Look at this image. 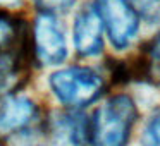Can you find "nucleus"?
<instances>
[{
	"instance_id": "nucleus-1",
	"label": "nucleus",
	"mask_w": 160,
	"mask_h": 146,
	"mask_svg": "<svg viewBox=\"0 0 160 146\" xmlns=\"http://www.w3.org/2000/svg\"><path fill=\"white\" fill-rule=\"evenodd\" d=\"M136 120V107L131 98L115 96L100 107L91 120V141L107 146L124 144Z\"/></svg>"
},
{
	"instance_id": "nucleus-2",
	"label": "nucleus",
	"mask_w": 160,
	"mask_h": 146,
	"mask_svg": "<svg viewBox=\"0 0 160 146\" xmlns=\"http://www.w3.org/2000/svg\"><path fill=\"white\" fill-rule=\"evenodd\" d=\"M50 88L64 105L83 107L100 96L103 83L95 71L86 67H69L52 74Z\"/></svg>"
},
{
	"instance_id": "nucleus-3",
	"label": "nucleus",
	"mask_w": 160,
	"mask_h": 146,
	"mask_svg": "<svg viewBox=\"0 0 160 146\" xmlns=\"http://www.w3.org/2000/svg\"><path fill=\"white\" fill-rule=\"evenodd\" d=\"M97 11L115 48H126L139 28L136 11L128 0H97Z\"/></svg>"
},
{
	"instance_id": "nucleus-4",
	"label": "nucleus",
	"mask_w": 160,
	"mask_h": 146,
	"mask_svg": "<svg viewBox=\"0 0 160 146\" xmlns=\"http://www.w3.org/2000/svg\"><path fill=\"white\" fill-rule=\"evenodd\" d=\"M35 53L47 66L60 64L67 55L64 31L52 12L42 14L35 22Z\"/></svg>"
},
{
	"instance_id": "nucleus-5",
	"label": "nucleus",
	"mask_w": 160,
	"mask_h": 146,
	"mask_svg": "<svg viewBox=\"0 0 160 146\" xmlns=\"http://www.w3.org/2000/svg\"><path fill=\"white\" fill-rule=\"evenodd\" d=\"M102 21L98 11L83 9L76 17L74 24V43L83 57L97 55L102 50Z\"/></svg>"
},
{
	"instance_id": "nucleus-6",
	"label": "nucleus",
	"mask_w": 160,
	"mask_h": 146,
	"mask_svg": "<svg viewBox=\"0 0 160 146\" xmlns=\"http://www.w3.org/2000/svg\"><path fill=\"white\" fill-rule=\"evenodd\" d=\"M26 62H28L26 41L0 50V93H11L21 86L26 76Z\"/></svg>"
},
{
	"instance_id": "nucleus-7",
	"label": "nucleus",
	"mask_w": 160,
	"mask_h": 146,
	"mask_svg": "<svg viewBox=\"0 0 160 146\" xmlns=\"http://www.w3.org/2000/svg\"><path fill=\"white\" fill-rule=\"evenodd\" d=\"M36 119V107L22 96H9L0 103V132H16Z\"/></svg>"
},
{
	"instance_id": "nucleus-8",
	"label": "nucleus",
	"mask_w": 160,
	"mask_h": 146,
	"mask_svg": "<svg viewBox=\"0 0 160 146\" xmlns=\"http://www.w3.org/2000/svg\"><path fill=\"white\" fill-rule=\"evenodd\" d=\"M55 132L66 136L67 141L72 143L91 141V122H88L83 115L76 114L60 115V119L55 122Z\"/></svg>"
},
{
	"instance_id": "nucleus-9",
	"label": "nucleus",
	"mask_w": 160,
	"mask_h": 146,
	"mask_svg": "<svg viewBox=\"0 0 160 146\" xmlns=\"http://www.w3.org/2000/svg\"><path fill=\"white\" fill-rule=\"evenodd\" d=\"M26 41V28L21 21L0 11V50L11 48Z\"/></svg>"
},
{
	"instance_id": "nucleus-10",
	"label": "nucleus",
	"mask_w": 160,
	"mask_h": 146,
	"mask_svg": "<svg viewBox=\"0 0 160 146\" xmlns=\"http://www.w3.org/2000/svg\"><path fill=\"white\" fill-rule=\"evenodd\" d=\"M36 4L45 12H60L67 11L74 4V0H36Z\"/></svg>"
},
{
	"instance_id": "nucleus-11",
	"label": "nucleus",
	"mask_w": 160,
	"mask_h": 146,
	"mask_svg": "<svg viewBox=\"0 0 160 146\" xmlns=\"http://www.w3.org/2000/svg\"><path fill=\"white\" fill-rule=\"evenodd\" d=\"M146 139L153 144H160V114L150 120L146 127Z\"/></svg>"
},
{
	"instance_id": "nucleus-12",
	"label": "nucleus",
	"mask_w": 160,
	"mask_h": 146,
	"mask_svg": "<svg viewBox=\"0 0 160 146\" xmlns=\"http://www.w3.org/2000/svg\"><path fill=\"white\" fill-rule=\"evenodd\" d=\"M150 53H152L153 59H158L160 60V35L152 41V45H150Z\"/></svg>"
},
{
	"instance_id": "nucleus-13",
	"label": "nucleus",
	"mask_w": 160,
	"mask_h": 146,
	"mask_svg": "<svg viewBox=\"0 0 160 146\" xmlns=\"http://www.w3.org/2000/svg\"><path fill=\"white\" fill-rule=\"evenodd\" d=\"M134 4L138 5V7H143L145 11H148L150 7H153V5L157 4V0H134Z\"/></svg>"
},
{
	"instance_id": "nucleus-14",
	"label": "nucleus",
	"mask_w": 160,
	"mask_h": 146,
	"mask_svg": "<svg viewBox=\"0 0 160 146\" xmlns=\"http://www.w3.org/2000/svg\"><path fill=\"white\" fill-rule=\"evenodd\" d=\"M18 0H0V4H16Z\"/></svg>"
}]
</instances>
